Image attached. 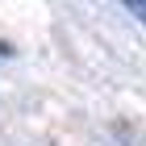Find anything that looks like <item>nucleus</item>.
<instances>
[{"mask_svg": "<svg viewBox=\"0 0 146 146\" xmlns=\"http://www.w3.org/2000/svg\"><path fill=\"white\" fill-rule=\"evenodd\" d=\"M125 9H129V13H138V21L146 25V4H138V0H129V4H125Z\"/></svg>", "mask_w": 146, "mask_h": 146, "instance_id": "1", "label": "nucleus"}]
</instances>
